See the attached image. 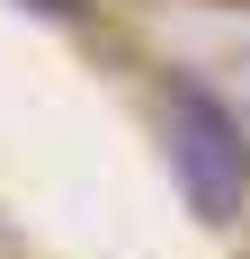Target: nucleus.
I'll return each mask as SVG.
<instances>
[{
  "instance_id": "obj_1",
  "label": "nucleus",
  "mask_w": 250,
  "mask_h": 259,
  "mask_svg": "<svg viewBox=\"0 0 250 259\" xmlns=\"http://www.w3.org/2000/svg\"><path fill=\"white\" fill-rule=\"evenodd\" d=\"M170 170L188 188V206L205 224H232L241 214V188H250V152H241V125L232 107L205 90V80H170Z\"/></svg>"
},
{
  "instance_id": "obj_2",
  "label": "nucleus",
  "mask_w": 250,
  "mask_h": 259,
  "mask_svg": "<svg viewBox=\"0 0 250 259\" xmlns=\"http://www.w3.org/2000/svg\"><path fill=\"white\" fill-rule=\"evenodd\" d=\"M36 9H45V18H80V0H36Z\"/></svg>"
}]
</instances>
